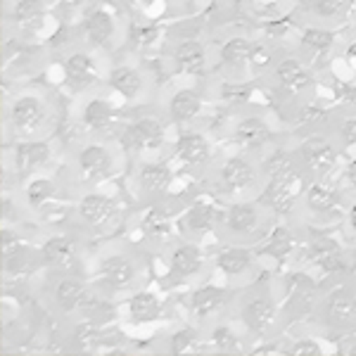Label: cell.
<instances>
[{
  "mask_svg": "<svg viewBox=\"0 0 356 356\" xmlns=\"http://www.w3.org/2000/svg\"><path fill=\"white\" fill-rule=\"evenodd\" d=\"M83 122L95 131L105 129L112 122V105L107 100H90L83 110Z\"/></svg>",
  "mask_w": 356,
  "mask_h": 356,
  "instance_id": "30",
  "label": "cell"
},
{
  "mask_svg": "<svg viewBox=\"0 0 356 356\" xmlns=\"http://www.w3.org/2000/svg\"><path fill=\"white\" fill-rule=\"evenodd\" d=\"M13 17L19 22L22 26H29V29H38L45 17V8L41 0H19L15 5V13Z\"/></svg>",
  "mask_w": 356,
  "mask_h": 356,
  "instance_id": "28",
  "label": "cell"
},
{
  "mask_svg": "<svg viewBox=\"0 0 356 356\" xmlns=\"http://www.w3.org/2000/svg\"><path fill=\"white\" fill-rule=\"evenodd\" d=\"M193 312L204 318V316H211L216 314L219 309L226 304V290L223 288H216V285H207V288H200L193 292Z\"/></svg>",
  "mask_w": 356,
  "mask_h": 356,
  "instance_id": "15",
  "label": "cell"
},
{
  "mask_svg": "<svg viewBox=\"0 0 356 356\" xmlns=\"http://www.w3.org/2000/svg\"><path fill=\"white\" fill-rule=\"evenodd\" d=\"M264 171H266V174L271 176V178L290 174V171H295V169H292V157L285 150L273 152L271 157L264 162Z\"/></svg>",
  "mask_w": 356,
  "mask_h": 356,
  "instance_id": "34",
  "label": "cell"
},
{
  "mask_svg": "<svg viewBox=\"0 0 356 356\" xmlns=\"http://www.w3.org/2000/svg\"><path fill=\"white\" fill-rule=\"evenodd\" d=\"M129 314L136 323H152L162 316V304L152 292H138L129 302Z\"/></svg>",
  "mask_w": 356,
  "mask_h": 356,
  "instance_id": "14",
  "label": "cell"
},
{
  "mask_svg": "<svg viewBox=\"0 0 356 356\" xmlns=\"http://www.w3.org/2000/svg\"><path fill=\"white\" fill-rule=\"evenodd\" d=\"M268 136H271V131H268V126L261 122V119H245V122H240L238 131H235V138H238V143L243 147H250V150H257V147H261L264 143L268 140Z\"/></svg>",
  "mask_w": 356,
  "mask_h": 356,
  "instance_id": "18",
  "label": "cell"
},
{
  "mask_svg": "<svg viewBox=\"0 0 356 356\" xmlns=\"http://www.w3.org/2000/svg\"><path fill=\"white\" fill-rule=\"evenodd\" d=\"M340 354L356 356V337H347V340L340 342Z\"/></svg>",
  "mask_w": 356,
  "mask_h": 356,
  "instance_id": "45",
  "label": "cell"
},
{
  "mask_svg": "<svg viewBox=\"0 0 356 356\" xmlns=\"http://www.w3.org/2000/svg\"><path fill=\"white\" fill-rule=\"evenodd\" d=\"M257 226V209L252 204H235L228 209V228L233 233H250Z\"/></svg>",
  "mask_w": 356,
  "mask_h": 356,
  "instance_id": "29",
  "label": "cell"
},
{
  "mask_svg": "<svg viewBox=\"0 0 356 356\" xmlns=\"http://www.w3.org/2000/svg\"><path fill=\"white\" fill-rule=\"evenodd\" d=\"M221 181L228 191H245L254 181V169L243 157H231L221 169Z\"/></svg>",
  "mask_w": 356,
  "mask_h": 356,
  "instance_id": "11",
  "label": "cell"
},
{
  "mask_svg": "<svg viewBox=\"0 0 356 356\" xmlns=\"http://www.w3.org/2000/svg\"><path fill=\"white\" fill-rule=\"evenodd\" d=\"M349 221H352V228H354V233H356V204L352 207V214H349Z\"/></svg>",
  "mask_w": 356,
  "mask_h": 356,
  "instance_id": "49",
  "label": "cell"
},
{
  "mask_svg": "<svg viewBox=\"0 0 356 356\" xmlns=\"http://www.w3.org/2000/svg\"><path fill=\"white\" fill-rule=\"evenodd\" d=\"M252 257L245 247H226L219 257H216V266L228 275H240L250 268Z\"/></svg>",
  "mask_w": 356,
  "mask_h": 356,
  "instance_id": "23",
  "label": "cell"
},
{
  "mask_svg": "<svg viewBox=\"0 0 356 356\" xmlns=\"http://www.w3.org/2000/svg\"><path fill=\"white\" fill-rule=\"evenodd\" d=\"M43 114L45 112L38 97H19L13 105V124L19 131H24V134H31V131H36L43 124Z\"/></svg>",
  "mask_w": 356,
  "mask_h": 356,
  "instance_id": "5",
  "label": "cell"
},
{
  "mask_svg": "<svg viewBox=\"0 0 356 356\" xmlns=\"http://www.w3.org/2000/svg\"><path fill=\"white\" fill-rule=\"evenodd\" d=\"M214 347L223 354H240L243 352L240 340L235 337V332L231 328H226V325H221V328L214 330Z\"/></svg>",
  "mask_w": 356,
  "mask_h": 356,
  "instance_id": "36",
  "label": "cell"
},
{
  "mask_svg": "<svg viewBox=\"0 0 356 356\" xmlns=\"http://www.w3.org/2000/svg\"><path fill=\"white\" fill-rule=\"evenodd\" d=\"M302 43L307 45V48H314V50H325L332 45V33L321 31V29H309V31H304Z\"/></svg>",
  "mask_w": 356,
  "mask_h": 356,
  "instance_id": "38",
  "label": "cell"
},
{
  "mask_svg": "<svg viewBox=\"0 0 356 356\" xmlns=\"http://www.w3.org/2000/svg\"><path fill=\"white\" fill-rule=\"evenodd\" d=\"M110 86L114 90H117L119 95H124V97H136L138 93H140V88H143V79H140V74L136 72V69H131V67H117L114 72L110 74Z\"/></svg>",
  "mask_w": 356,
  "mask_h": 356,
  "instance_id": "21",
  "label": "cell"
},
{
  "mask_svg": "<svg viewBox=\"0 0 356 356\" xmlns=\"http://www.w3.org/2000/svg\"><path fill=\"white\" fill-rule=\"evenodd\" d=\"M347 176H349V183H352V186L356 188V159H352V162H349Z\"/></svg>",
  "mask_w": 356,
  "mask_h": 356,
  "instance_id": "47",
  "label": "cell"
},
{
  "mask_svg": "<svg viewBox=\"0 0 356 356\" xmlns=\"http://www.w3.org/2000/svg\"><path fill=\"white\" fill-rule=\"evenodd\" d=\"M273 318H275V309H273L271 300H266V297H254V300L247 302L245 309H243L245 325L254 332L268 330L273 323Z\"/></svg>",
  "mask_w": 356,
  "mask_h": 356,
  "instance_id": "7",
  "label": "cell"
},
{
  "mask_svg": "<svg viewBox=\"0 0 356 356\" xmlns=\"http://www.w3.org/2000/svg\"><path fill=\"white\" fill-rule=\"evenodd\" d=\"M290 354L292 356H318L321 347H318V342H314V340H300V342H295Z\"/></svg>",
  "mask_w": 356,
  "mask_h": 356,
  "instance_id": "42",
  "label": "cell"
},
{
  "mask_svg": "<svg viewBox=\"0 0 356 356\" xmlns=\"http://www.w3.org/2000/svg\"><path fill=\"white\" fill-rule=\"evenodd\" d=\"M79 214L90 226H105L107 221H112L117 209H114L112 200L105 197V195H86L81 204H79Z\"/></svg>",
  "mask_w": 356,
  "mask_h": 356,
  "instance_id": "6",
  "label": "cell"
},
{
  "mask_svg": "<svg viewBox=\"0 0 356 356\" xmlns=\"http://www.w3.org/2000/svg\"><path fill=\"white\" fill-rule=\"evenodd\" d=\"M292 247H295V238H292V233L285 226H278L271 233V238H268L264 252L271 254V257H278V259H283L285 254H290L292 252Z\"/></svg>",
  "mask_w": 356,
  "mask_h": 356,
  "instance_id": "32",
  "label": "cell"
},
{
  "mask_svg": "<svg viewBox=\"0 0 356 356\" xmlns=\"http://www.w3.org/2000/svg\"><path fill=\"white\" fill-rule=\"evenodd\" d=\"M53 195H55V183L50 181V178H36V181H31L26 188V197L33 207L45 204Z\"/></svg>",
  "mask_w": 356,
  "mask_h": 356,
  "instance_id": "33",
  "label": "cell"
},
{
  "mask_svg": "<svg viewBox=\"0 0 356 356\" xmlns=\"http://www.w3.org/2000/svg\"><path fill=\"white\" fill-rule=\"evenodd\" d=\"M131 43L134 45H140V48H145V45H152L154 41L159 38V26L154 24H140V22H134L131 24Z\"/></svg>",
  "mask_w": 356,
  "mask_h": 356,
  "instance_id": "35",
  "label": "cell"
},
{
  "mask_svg": "<svg viewBox=\"0 0 356 356\" xmlns=\"http://www.w3.org/2000/svg\"><path fill=\"white\" fill-rule=\"evenodd\" d=\"M57 3L67 5V8H76V5H81V3H83V0H57Z\"/></svg>",
  "mask_w": 356,
  "mask_h": 356,
  "instance_id": "48",
  "label": "cell"
},
{
  "mask_svg": "<svg viewBox=\"0 0 356 356\" xmlns=\"http://www.w3.org/2000/svg\"><path fill=\"white\" fill-rule=\"evenodd\" d=\"M122 143L129 150H157L164 143V126L154 117L138 119L124 131Z\"/></svg>",
  "mask_w": 356,
  "mask_h": 356,
  "instance_id": "1",
  "label": "cell"
},
{
  "mask_svg": "<svg viewBox=\"0 0 356 356\" xmlns=\"http://www.w3.org/2000/svg\"><path fill=\"white\" fill-rule=\"evenodd\" d=\"M3 252H5V259L19 254V240H17V235L13 231H3Z\"/></svg>",
  "mask_w": 356,
  "mask_h": 356,
  "instance_id": "43",
  "label": "cell"
},
{
  "mask_svg": "<svg viewBox=\"0 0 356 356\" xmlns=\"http://www.w3.org/2000/svg\"><path fill=\"white\" fill-rule=\"evenodd\" d=\"M131 3H138V5H150L152 0H131Z\"/></svg>",
  "mask_w": 356,
  "mask_h": 356,
  "instance_id": "50",
  "label": "cell"
},
{
  "mask_svg": "<svg viewBox=\"0 0 356 356\" xmlns=\"http://www.w3.org/2000/svg\"><path fill=\"white\" fill-rule=\"evenodd\" d=\"M17 166H19L22 174H29V171H36L50 162V145L48 143H22L17 147Z\"/></svg>",
  "mask_w": 356,
  "mask_h": 356,
  "instance_id": "12",
  "label": "cell"
},
{
  "mask_svg": "<svg viewBox=\"0 0 356 356\" xmlns=\"http://www.w3.org/2000/svg\"><path fill=\"white\" fill-rule=\"evenodd\" d=\"M79 169H81L83 178L88 181H100L110 174L112 169V154L102 145H88L79 154Z\"/></svg>",
  "mask_w": 356,
  "mask_h": 356,
  "instance_id": "4",
  "label": "cell"
},
{
  "mask_svg": "<svg viewBox=\"0 0 356 356\" xmlns=\"http://www.w3.org/2000/svg\"><path fill=\"white\" fill-rule=\"evenodd\" d=\"M186 221H188V226H191L193 231H200V233L209 231V228L214 226V221H216V209L209 202H197V204H193L191 209H188Z\"/></svg>",
  "mask_w": 356,
  "mask_h": 356,
  "instance_id": "31",
  "label": "cell"
},
{
  "mask_svg": "<svg viewBox=\"0 0 356 356\" xmlns=\"http://www.w3.org/2000/svg\"><path fill=\"white\" fill-rule=\"evenodd\" d=\"M316 261H318L328 273L342 268V257H340V252H337V247H332V245L325 247L323 252H318V254H316Z\"/></svg>",
  "mask_w": 356,
  "mask_h": 356,
  "instance_id": "39",
  "label": "cell"
},
{
  "mask_svg": "<svg viewBox=\"0 0 356 356\" xmlns=\"http://www.w3.org/2000/svg\"><path fill=\"white\" fill-rule=\"evenodd\" d=\"M304 119H307L309 124H312V122H323L325 112H321V110H307V112H304Z\"/></svg>",
  "mask_w": 356,
  "mask_h": 356,
  "instance_id": "46",
  "label": "cell"
},
{
  "mask_svg": "<svg viewBox=\"0 0 356 356\" xmlns=\"http://www.w3.org/2000/svg\"><path fill=\"white\" fill-rule=\"evenodd\" d=\"M300 157L304 159V164H307L309 169L316 171V174H325V171H330L337 162L335 147H332L328 140H323V138H312V140L304 143L300 147Z\"/></svg>",
  "mask_w": 356,
  "mask_h": 356,
  "instance_id": "3",
  "label": "cell"
},
{
  "mask_svg": "<svg viewBox=\"0 0 356 356\" xmlns=\"http://www.w3.org/2000/svg\"><path fill=\"white\" fill-rule=\"evenodd\" d=\"M337 202H340V197H337V193L332 191L330 186H325V183H316L307 191V204L309 209L318 211V214H325V211L335 209Z\"/></svg>",
  "mask_w": 356,
  "mask_h": 356,
  "instance_id": "25",
  "label": "cell"
},
{
  "mask_svg": "<svg viewBox=\"0 0 356 356\" xmlns=\"http://www.w3.org/2000/svg\"><path fill=\"white\" fill-rule=\"evenodd\" d=\"M176 65L186 74H202L204 72V48L197 41H186L176 50Z\"/></svg>",
  "mask_w": 356,
  "mask_h": 356,
  "instance_id": "19",
  "label": "cell"
},
{
  "mask_svg": "<svg viewBox=\"0 0 356 356\" xmlns=\"http://www.w3.org/2000/svg\"><path fill=\"white\" fill-rule=\"evenodd\" d=\"M252 55H254L252 43L247 41V38H240V36L231 38V41L223 45V50H221V60L231 67H245L247 62L252 60Z\"/></svg>",
  "mask_w": 356,
  "mask_h": 356,
  "instance_id": "26",
  "label": "cell"
},
{
  "mask_svg": "<svg viewBox=\"0 0 356 356\" xmlns=\"http://www.w3.org/2000/svg\"><path fill=\"white\" fill-rule=\"evenodd\" d=\"M43 259L50 266H72L74 264V243L69 238H50L43 245Z\"/></svg>",
  "mask_w": 356,
  "mask_h": 356,
  "instance_id": "22",
  "label": "cell"
},
{
  "mask_svg": "<svg viewBox=\"0 0 356 356\" xmlns=\"http://www.w3.org/2000/svg\"><path fill=\"white\" fill-rule=\"evenodd\" d=\"M342 138L347 143H356V119H347L342 124Z\"/></svg>",
  "mask_w": 356,
  "mask_h": 356,
  "instance_id": "44",
  "label": "cell"
},
{
  "mask_svg": "<svg viewBox=\"0 0 356 356\" xmlns=\"http://www.w3.org/2000/svg\"><path fill=\"white\" fill-rule=\"evenodd\" d=\"M171 268L176 275H195L202 268V254L195 245H181L171 257Z\"/></svg>",
  "mask_w": 356,
  "mask_h": 356,
  "instance_id": "20",
  "label": "cell"
},
{
  "mask_svg": "<svg viewBox=\"0 0 356 356\" xmlns=\"http://www.w3.org/2000/svg\"><path fill=\"white\" fill-rule=\"evenodd\" d=\"M86 36L90 38V43L95 45H105L110 43V38L114 36V19L110 13L105 10H93L86 17Z\"/></svg>",
  "mask_w": 356,
  "mask_h": 356,
  "instance_id": "16",
  "label": "cell"
},
{
  "mask_svg": "<svg viewBox=\"0 0 356 356\" xmlns=\"http://www.w3.org/2000/svg\"><path fill=\"white\" fill-rule=\"evenodd\" d=\"M102 280L112 288H126L136 278V266L129 257H110L100 266Z\"/></svg>",
  "mask_w": 356,
  "mask_h": 356,
  "instance_id": "8",
  "label": "cell"
},
{
  "mask_svg": "<svg viewBox=\"0 0 356 356\" xmlns=\"http://www.w3.org/2000/svg\"><path fill=\"white\" fill-rule=\"evenodd\" d=\"M202 110V100L195 90L186 88V90H178V93L171 97V105H169V112L176 122H191L195 119Z\"/></svg>",
  "mask_w": 356,
  "mask_h": 356,
  "instance_id": "17",
  "label": "cell"
},
{
  "mask_svg": "<svg viewBox=\"0 0 356 356\" xmlns=\"http://www.w3.org/2000/svg\"><path fill=\"white\" fill-rule=\"evenodd\" d=\"M349 0H314V10L321 17H337L347 10Z\"/></svg>",
  "mask_w": 356,
  "mask_h": 356,
  "instance_id": "40",
  "label": "cell"
},
{
  "mask_svg": "<svg viewBox=\"0 0 356 356\" xmlns=\"http://www.w3.org/2000/svg\"><path fill=\"white\" fill-rule=\"evenodd\" d=\"M65 76H67V83L74 86V88H86V86H90L95 81L97 72H95L93 60H90L88 55L76 53L65 62Z\"/></svg>",
  "mask_w": 356,
  "mask_h": 356,
  "instance_id": "10",
  "label": "cell"
},
{
  "mask_svg": "<svg viewBox=\"0 0 356 356\" xmlns=\"http://www.w3.org/2000/svg\"><path fill=\"white\" fill-rule=\"evenodd\" d=\"M278 79H280V86H283L290 95L302 93V90H307L309 86H312V79H309V74L304 72V67L297 60H283V62H280V65H278Z\"/></svg>",
  "mask_w": 356,
  "mask_h": 356,
  "instance_id": "13",
  "label": "cell"
},
{
  "mask_svg": "<svg viewBox=\"0 0 356 356\" xmlns=\"http://www.w3.org/2000/svg\"><path fill=\"white\" fill-rule=\"evenodd\" d=\"M55 297H57V304H60L65 312H74L76 307H81L83 300H86V288L79 280L74 278H65L55 290Z\"/></svg>",
  "mask_w": 356,
  "mask_h": 356,
  "instance_id": "24",
  "label": "cell"
},
{
  "mask_svg": "<svg viewBox=\"0 0 356 356\" xmlns=\"http://www.w3.org/2000/svg\"><path fill=\"white\" fill-rule=\"evenodd\" d=\"M330 316L337 321H347L354 316V300L344 292H337L330 300Z\"/></svg>",
  "mask_w": 356,
  "mask_h": 356,
  "instance_id": "37",
  "label": "cell"
},
{
  "mask_svg": "<svg viewBox=\"0 0 356 356\" xmlns=\"http://www.w3.org/2000/svg\"><path fill=\"white\" fill-rule=\"evenodd\" d=\"M297 174L290 171L285 176L271 178V183L266 186V191L261 195V202L273 209L275 214H290L292 207H295V197H297Z\"/></svg>",
  "mask_w": 356,
  "mask_h": 356,
  "instance_id": "2",
  "label": "cell"
},
{
  "mask_svg": "<svg viewBox=\"0 0 356 356\" xmlns=\"http://www.w3.org/2000/svg\"><path fill=\"white\" fill-rule=\"evenodd\" d=\"M195 340H197V332H195L193 328H183L181 332H176L174 340H171V352L174 354L186 352V349L193 347Z\"/></svg>",
  "mask_w": 356,
  "mask_h": 356,
  "instance_id": "41",
  "label": "cell"
},
{
  "mask_svg": "<svg viewBox=\"0 0 356 356\" xmlns=\"http://www.w3.org/2000/svg\"><path fill=\"white\" fill-rule=\"evenodd\" d=\"M176 154L186 164H204L209 159V143L200 134H183L176 140Z\"/></svg>",
  "mask_w": 356,
  "mask_h": 356,
  "instance_id": "9",
  "label": "cell"
},
{
  "mask_svg": "<svg viewBox=\"0 0 356 356\" xmlns=\"http://www.w3.org/2000/svg\"><path fill=\"white\" fill-rule=\"evenodd\" d=\"M171 181V171L164 164H145L140 169V186L147 193H164Z\"/></svg>",
  "mask_w": 356,
  "mask_h": 356,
  "instance_id": "27",
  "label": "cell"
}]
</instances>
